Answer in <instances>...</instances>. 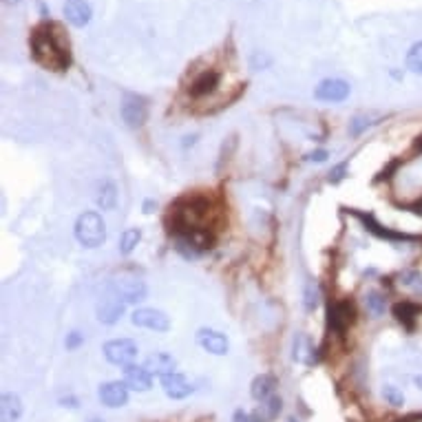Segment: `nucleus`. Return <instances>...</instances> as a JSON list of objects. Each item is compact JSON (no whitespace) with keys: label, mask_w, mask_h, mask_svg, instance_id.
Segmentation results:
<instances>
[{"label":"nucleus","mask_w":422,"mask_h":422,"mask_svg":"<svg viewBox=\"0 0 422 422\" xmlns=\"http://www.w3.org/2000/svg\"><path fill=\"white\" fill-rule=\"evenodd\" d=\"M97 206L102 210H113L117 206V188L113 181H104L97 193Z\"/></svg>","instance_id":"obj_23"},{"label":"nucleus","mask_w":422,"mask_h":422,"mask_svg":"<svg viewBox=\"0 0 422 422\" xmlns=\"http://www.w3.org/2000/svg\"><path fill=\"white\" fill-rule=\"evenodd\" d=\"M23 400L18 394H5L0 400V418L3 422H18L23 418Z\"/></svg>","instance_id":"obj_20"},{"label":"nucleus","mask_w":422,"mask_h":422,"mask_svg":"<svg viewBox=\"0 0 422 422\" xmlns=\"http://www.w3.org/2000/svg\"><path fill=\"white\" fill-rule=\"evenodd\" d=\"M84 343V336L80 332H71V334H66V339H64V347L69 349V351H76L80 345Z\"/></svg>","instance_id":"obj_31"},{"label":"nucleus","mask_w":422,"mask_h":422,"mask_svg":"<svg viewBox=\"0 0 422 422\" xmlns=\"http://www.w3.org/2000/svg\"><path fill=\"white\" fill-rule=\"evenodd\" d=\"M277 378L272 376V374H261V376H257L255 380H252V385H250V396L255 398L257 402H263V400H267L270 396H275V392H277Z\"/></svg>","instance_id":"obj_19"},{"label":"nucleus","mask_w":422,"mask_h":422,"mask_svg":"<svg viewBox=\"0 0 422 422\" xmlns=\"http://www.w3.org/2000/svg\"><path fill=\"white\" fill-rule=\"evenodd\" d=\"M120 113H122V120L126 122V126H131V128H140V126L146 122L148 107H146V102H144V97L133 95V93H126L124 100H122Z\"/></svg>","instance_id":"obj_8"},{"label":"nucleus","mask_w":422,"mask_h":422,"mask_svg":"<svg viewBox=\"0 0 422 422\" xmlns=\"http://www.w3.org/2000/svg\"><path fill=\"white\" fill-rule=\"evenodd\" d=\"M354 318H356V310H354V303L349 299L327 303V327L332 334L345 336L354 323Z\"/></svg>","instance_id":"obj_4"},{"label":"nucleus","mask_w":422,"mask_h":422,"mask_svg":"<svg viewBox=\"0 0 422 422\" xmlns=\"http://www.w3.org/2000/svg\"><path fill=\"white\" fill-rule=\"evenodd\" d=\"M144 367L150 371V374H155V376H166V374H173L175 367H177V361L171 356V354H166V351H155V354H150V356L144 361Z\"/></svg>","instance_id":"obj_17"},{"label":"nucleus","mask_w":422,"mask_h":422,"mask_svg":"<svg viewBox=\"0 0 422 422\" xmlns=\"http://www.w3.org/2000/svg\"><path fill=\"white\" fill-rule=\"evenodd\" d=\"M128 387L126 382L122 380H111V382H104V385H100V390H97V398L100 402L104 404V407L109 409H117V407H124V404L128 402Z\"/></svg>","instance_id":"obj_9"},{"label":"nucleus","mask_w":422,"mask_h":422,"mask_svg":"<svg viewBox=\"0 0 422 422\" xmlns=\"http://www.w3.org/2000/svg\"><path fill=\"white\" fill-rule=\"evenodd\" d=\"M347 175V162L339 164V166H334L332 168V173H330V183H339L341 179H345Z\"/></svg>","instance_id":"obj_32"},{"label":"nucleus","mask_w":422,"mask_h":422,"mask_svg":"<svg viewBox=\"0 0 422 422\" xmlns=\"http://www.w3.org/2000/svg\"><path fill=\"white\" fill-rule=\"evenodd\" d=\"M133 325L144 327V330H153V332H168L171 330V318H168L162 310L155 308H140L131 314Z\"/></svg>","instance_id":"obj_7"},{"label":"nucleus","mask_w":422,"mask_h":422,"mask_svg":"<svg viewBox=\"0 0 422 422\" xmlns=\"http://www.w3.org/2000/svg\"><path fill=\"white\" fill-rule=\"evenodd\" d=\"M382 398L387 404H392V407H402L404 404V394L398 390L396 385H385L382 387Z\"/></svg>","instance_id":"obj_28"},{"label":"nucleus","mask_w":422,"mask_h":422,"mask_svg":"<svg viewBox=\"0 0 422 422\" xmlns=\"http://www.w3.org/2000/svg\"><path fill=\"white\" fill-rule=\"evenodd\" d=\"M371 124H374V122H369L367 117H354V120L349 122V135H361Z\"/></svg>","instance_id":"obj_30"},{"label":"nucleus","mask_w":422,"mask_h":422,"mask_svg":"<svg viewBox=\"0 0 422 422\" xmlns=\"http://www.w3.org/2000/svg\"><path fill=\"white\" fill-rule=\"evenodd\" d=\"M113 288L124 303H140L146 299V283L140 279H122L113 283Z\"/></svg>","instance_id":"obj_16"},{"label":"nucleus","mask_w":422,"mask_h":422,"mask_svg":"<svg viewBox=\"0 0 422 422\" xmlns=\"http://www.w3.org/2000/svg\"><path fill=\"white\" fill-rule=\"evenodd\" d=\"M398 283L404 290H409L414 294H422V272H418V270H402L398 275Z\"/></svg>","instance_id":"obj_24"},{"label":"nucleus","mask_w":422,"mask_h":422,"mask_svg":"<svg viewBox=\"0 0 422 422\" xmlns=\"http://www.w3.org/2000/svg\"><path fill=\"white\" fill-rule=\"evenodd\" d=\"M418 314H420V308L416 306V303H411V301H400V303H396V306H394L396 320H398V323H402L407 330H411L416 325Z\"/></svg>","instance_id":"obj_22"},{"label":"nucleus","mask_w":422,"mask_h":422,"mask_svg":"<svg viewBox=\"0 0 422 422\" xmlns=\"http://www.w3.org/2000/svg\"><path fill=\"white\" fill-rule=\"evenodd\" d=\"M64 16L73 27H87L91 23V5L87 0H66L64 3Z\"/></svg>","instance_id":"obj_15"},{"label":"nucleus","mask_w":422,"mask_h":422,"mask_svg":"<svg viewBox=\"0 0 422 422\" xmlns=\"http://www.w3.org/2000/svg\"><path fill=\"white\" fill-rule=\"evenodd\" d=\"M283 411V400H281V396H270L267 400H263V402H259V407L255 409V416L257 418V422H272V420H277L279 418V414Z\"/></svg>","instance_id":"obj_21"},{"label":"nucleus","mask_w":422,"mask_h":422,"mask_svg":"<svg viewBox=\"0 0 422 422\" xmlns=\"http://www.w3.org/2000/svg\"><path fill=\"white\" fill-rule=\"evenodd\" d=\"M316 349L312 347V343H310V339L306 334H296L294 336V341H292V358L296 361V363H303V365H314L318 358H316V354H314Z\"/></svg>","instance_id":"obj_18"},{"label":"nucleus","mask_w":422,"mask_h":422,"mask_svg":"<svg viewBox=\"0 0 422 422\" xmlns=\"http://www.w3.org/2000/svg\"><path fill=\"white\" fill-rule=\"evenodd\" d=\"M232 422H257V418L248 411H243V409H237L232 416Z\"/></svg>","instance_id":"obj_33"},{"label":"nucleus","mask_w":422,"mask_h":422,"mask_svg":"<svg viewBox=\"0 0 422 422\" xmlns=\"http://www.w3.org/2000/svg\"><path fill=\"white\" fill-rule=\"evenodd\" d=\"M365 308L371 316H382L385 310H387V299L380 294V292H367L365 296Z\"/></svg>","instance_id":"obj_25"},{"label":"nucleus","mask_w":422,"mask_h":422,"mask_svg":"<svg viewBox=\"0 0 422 422\" xmlns=\"http://www.w3.org/2000/svg\"><path fill=\"white\" fill-rule=\"evenodd\" d=\"M60 404H62V407H69V409H78V398H73V396L60 398Z\"/></svg>","instance_id":"obj_35"},{"label":"nucleus","mask_w":422,"mask_h":422,"mask_svg":"<svg viewBox=\"0 0 422 422\" xmlns=\"http://www.w3.org/2000/svg\"><path fill=\"white\" fill-rule=\"evenodd\" d=\"M124 308H126V303L122 301V296L115 292L113 285H109L107 292L100 296V301H97V308H95L97 320L102 325H115L117 320L122 318Z\"/></svg>","instance_id":"obj_5"},{"label":"nucleus","mask_w":422,"mask_h":422,"mask_svg":"<svg viewBox=\"0 0 422 422\" xmlns=\"http://www.w3.org/2000/svg\"><path fill=\"white\" fill-rule=\"evenodd\" d=\"M310 162H325L327 159V150H314V153L308 155Z\"/></svg>","instance_id":"obj_34"},{"label":"nucleus","mask_w":422,"mask_h":422,"mask_svg":"<svg viewBox=\"0 0 422 422\" xmlns=\"http://www.w3.org/2000/svg\"><path fill=\"white\" fill-rule=\"evenodd\" d=\"M306 310H314L316 308V303H318V288H316V283L314 281H310L308 285H306Z\"/></svg>","instance_id":"obj_29"},{"label":"nucleus","mask_w":422,"mask_h":422,"mask_svg":"<svg viewBox=\"0 0 422 422\" xmlns=\"http://www.w3.org/2000/svg\"><path fill=\"white\" fill-rule=\"evenodd\" d=\"M416 148H418V150H422V138H418V144H416Z\"/></svg>","instance_id":"obj_39"},{"label":"nucleus","mask_w":422,"mask_h":422,"mask_svg":"<svg viewBox=\"0 0 422 422\" xmlns=\"http://www.w3.org/2000/svg\"><path fill=\"white\" fill-rule=\"evenodd\" d=\"M210 215L212 206L204 197H186L171 208V232L186 234V232H210Z\"/></svg>","instance_id":"obj_2"},{"label":"nucleus","mask_w":422,"mask_h":422,"mask_svg":"<svg viewBox=\"0 0 422 422\" xmlns=\"http://www.w3.org/2000/svg\"><path fill=\"white\" fill-rule=\"evenodd\" d=\"M102 351H104V358L111 365L128 367V365L135 363V358H138L140 347H138V343L131 341V339H115V341L104 343Z\"/></svg>","instance_id":"obj_6"},{"label":"nucleus","mask_w":422,"mask_h":422,"mask_svg":"<svg viewBox=\"0 0 422 422\" xmlns=\"http://www.w3.org/2000/svg\"><path fill=\"white\" fill-rule=\"evenodd\" d=\"M290 422H299V420H296V418H290Z\"/></svg>","instance_id":"obj_40"},{"label":"nucleus","mask_w":422,"mask_h":422,"mask_svg":"<svg viewBox=\"0 0 422 422\" xmlns=\"http://www.w3.org/2000/svg\"><path fill=\"white\" fill-rule=\"evenodd\" d=\"M349 84L345 80H339V78H327L323 80L316 87L314 91V97L320 100V102H345L349 97Z\"/></svg>","instance_id":"obj_10"},{"label":"nucleus","mask_w":422,"mask_h":422,"mask_svg":"<svg viewBox=\"0 0 422 422\" xmlns=\"http://www.w3.org/2000/svg\"><path fill=\"white\" fill-rule=\"evenodd\" d=\"M411 208H414V212H418V215H422V197H420V199H418V201H416V204H414V206H411Z\"/></svg>","instance_id":"obj_37"},{"label":"nucleus","mask_w":422,"mask_h":422,"mask_svg":"<svg viewBox=\"0 0 422 422\" xmlns=\"http://www.w3.org/2000/svg\"><path fill=\"white\" fill-rule=\"evenodd\" d=\"M73 232H76V239L82 248H100L104 241H107V224L100 212L95 210H89V212H82L78 219H76V226H73Z\"/></svg>","instance_id":"obj_3"},{"label":"nucleus","mask_w":422,"mask_h":422,"mask_svg":"<svg viewBox=\"0 0 422 422\" xmlns=\"http://www.w3.org/2000/svg\"><path fill=\"white\" fill-rule=\"evenodd\" d=\"M124 382L131 392H148L153 387V374L140 365L124 367Z\"/></svg>","instance_id":"obj_13"},{"label":"nucleus","mask_w":422,"mask_h":422,"mask_svg":"<svg viewBox=\"0 0 422 422\" xmlns=\"http://www.w3.org/2000/svg\"><path fill=\"white\" fill-rule=\"evenodd\" d=\"M3 3H5V5H18L20 0H3Z\"/></svg>","instance_id":"obj_38"},{"label":"nucleus","mask_w":422,"mask_h":422,"mask_svg":"<svg viewBox=\"0 0 422 422\" xmlns=\"http://www.w3.org/2000/svg\"><path fill=\"white\" fill-rule=\"evenodd\" d=\"M407 69L416 76H422V42H416L407 52Z\"/></svg>","instance_id":"obj_27"},{"label":"nucleus","mask_w":422,"mask_h":422,"mask_svg":"<svg viewBox=\"0 0 422 422\" xmlns=\"http://www.w3.org/2000/svg\"><path fill=\"white\" fill-rule=\"evenodd\" d=\"M153 208H155V201H144V212H146V215L155 212Z\"/></svg>","instance_id":"obj_36"},{"label":"nucleus","mask_w":422,"mask_h":422,"mask_svg":"<svg viewBox=\"0 0 422 422\" xmlns=\"http://www.w3.org/2000/svg\"><path fill=\"white\" fill-rule=\"evenodd\" d=\"M140 241H142V230L140 228H128L120 239V255H131V252L138 248Z\"/></svg>","instance_id":"obj_26"},{"label":"nucleus","mask_w":422,"mask_h":422,"mask_svg":"<svg viewBox=\"0 0 422 422\" xmlns=\"http://www.w3.org/2000/svg\"><path fill=\"white\" fill-rule=\"evenodd\" d=\"M222 82V73L215 69H206L201 71L193 82H191V97H206L210 93H215V89Z\"/></svg>","instance_id":"obj_14"},{"label":"nucleus","mask_w":422,"mask_h":422,"mask_svg":"<svg viewBox=\"0 0 422 422\" xmlns=\"http://www.w3.org/2000/svg\"><path fill=\"white\" fill-rule=\"evenodd\" d=\"M31 54L38 64L52 71H64L71 64V49L69 40H64L62 31L54 23H44L33 29L31 38Z\"/></svg>","instance_id":"obj_1"},{"label":"nucleus","mask_w":422,"mask_h":422,"mask_svg":"<svg viewBox=\"0 0 422 422\" xmlns=\"http://www.w3.org/2000/svg\"><path fill=\"white\" fill-rule=\"evenodd\" d=\"M197 343L201 345V349H206L208 354H212V356H226L228 349H230V343H228L226 336L222 332L208 330V327L197 332Z\"/></svg>","instance_id":"obj_12"},{"label":"nucleus","mask_w":422,"mask_h":422,"mask_svg":"<svg viewBox=\"0 0 422 422\" xmlns=\"http://www.w3.org/2000/svg\"><path fill=\"white\" fill-rule=\"evenodd\" d=\"M159 382H162L164 394L168 398H173V400H183V398H188L195 392V387L188 382V378H186L183 374H179V371H173V374L162 376Z\"/></svg>","instance_id":"obj_11"}]
</instances>
